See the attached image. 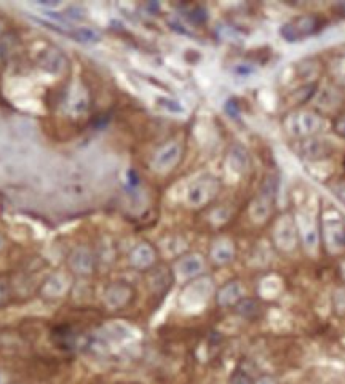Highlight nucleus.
I'll return each instance as SVG.
<instances>
[{"label": "nucleus", "instance_id": "nucleus-1", "mask_svg": "<svg viewBox=\"0 0 345 384\" xmlns=\"http://www.w3.org/2000/svg\"><path fill=\"white\" fill-rule=\"evenodd\" d=\"M322 236L324 247L331 255H339L345 250V220L336 209L323 210Z\"/></svg>", "mask_w": 345, "mask_h": 384}, {"label": "nucleus", "instance_id": "nucleus-2", "mask_svg": "<svg viewBox=\"0 0 345 384\" xmlns=\"http://www.w3.org/2000/svg\"><path fill=\"white\" fill-rule=\"evenodd\" d=\"M285 127L294 138H312L323 131L326 122L313 111H294L286 117Z\"/></svg>", "mask_w": 345, "mask_h": 384}, {"label": "nucleus", "instance_id": "nucleus-3", "mask_svg": "<svg viewBox=\"0 0 345 384\" xmlns=\"http://www.w3.org/2000/svg\"><path fill=\"white\" fill-rule=\"evenodd\" d=\"M277 189H278L277 176L268 175L266 181H264L261 192H259L257 197L253 200V204L250 207L251 220L255 221V223L262 224L268 220V216L272 213V207L277 195Z\"/></svg>", "mask_w": 345, "mask_h": 384}, {"label": "nucleus", "instance_id": "nucleus-4", "mask_svg": "<svg viewBox=\"0 0 345 384\" xmlns=\"http://www.w3.org/2000/svg\"><path fill=\"white\" fill-rule=\"evenodd\" d=\"M322 28V19L313 15H307V17H299L293 21L283 24L280 29L282 37L286 42H301L302 39L310 37Z\"/></svg>", "mask_w": 345, "mask_h": 384}, {"label": "nucleus", "instance_id": "nucleus-5", "mask_svg": "<svg viewBox=\"0 0 345 384\" xmlns=\"http://www.w3.org/2000/svg\"><path fill=\"white\" fill-rule=\"evenodd\" d=\"M297 226L294 221V216L283 215L273 224V242L282 251H293L297 247Z\"/></svg>", "mask_w": 345, "mask_h": 384}, {"label": "nucleus", "instance_id": "nucleus-6", "mask_svg": "<svg viewBox=\"0 0 345 384\" xmlns=\"http://www.w3.org/2000/svg\"><path fill=\"white\" fill-rule=\"evenodd\" d=\"M217 181L215 178H200L194 181L186 192V202L192 209H200L211 202L217 192Z\"/></svg>", "mask_w": 345, "mask_h": 384}, {"label": "nucleus", "instance_id": "nucleus-7", "mask_svg": "<svg viewBox=\"0 0 345 384\" xmlns=\"http://www.w3.org/2000/svg\"><path fill=\"white\" fill-rule=\"evenodd\" d=\"M294 221H296L297 234L301 237L304 249H306L308 253L315 255L319 245V232L315 220L308 213L299 211V213L294 216Z\"/></svg>", "mask_w": 345, "mask_h": 384}, {"label": "nucleus", "instance_id": "nucleus-8", "mask_svg": "<svg viewBox=\"0 0 345 384\" xmlns=\"http://www.w3.org/2000/svg\"><path fill=\"white\" fill-rule=\"evenodd\" d=\"M211 293L213 285L210 280H197L187 287L186 291L182 293V303H184L186 307H200L208 303Z\"/></svg>", "mask_w": 345, "mask_h": 384}, {"label": "nucleus", "instance_id": "nucleus-9", "mask_svg": "<svg viewBox=\"0 0 345 384\" xmlns=\"http://www.w3.org/2000/svg\"><path fill=\"white\" fill-rule=\"evenodd\" d=\"M175 271L176 276L179 277L181 280L197 279V277L201 276L203 271H205V260H203V256L197 253L184 255L177 260Z\"/></svg>", "mask_w": 345, "mask_h": 384}, {"label": "nucleus", "instance_id": "nucleus-10", "mask_svg": "<svg viewBox=\"0 0 345 384\" xmlns=\"http://www.w3.org/2000/svg\"><path fill=\"white\" fill-rule=\"evenodd\" d=\"M181 155H182L181 144L170 143L164 146V148L155 154L154 160H152V166H154V170L160 171V173H165V171H170L175 169L177 162L181 160Z\"/></svg>", "mask_w": 345, "mask_h": 384}, {"label": "nucleus", "instance_id": "nucleus-11", "mask_svg": "<svg viewBox=\"0 0 345 384\" xmlns=\"http://www.w3.org/2000/svg\"><path fill=\"white\" fill-rule=\"evenodd\" d=\"M133 298V288L126 284H112L106 288L104 291V305L109 309H121L125 307Z\"/></svg>", "mask_w": 345, "mask_h": 384}, {"label": "nucleus", "instance_id": "nucleus-12", "mask_svg": "<svg viewBox=\"0 0 345 384\" xmlns=\"http://www.w3.org/2000/svg\"><path fill=\"white\" fill-rule=\"evenodd\" d=\"M69 266L75 274L88 276L95 271V255L88 247L80 245L69 255Z\"/></svg>", "mask_w": 345, "mask_h": 384}, {"label": "nucleus", "instance_id": "nucleus-13", "mask_svg": "<svg viewBox=\"0 0 345 384\" xmlns=\"http://www.w3.org/2000/svg\"><path fill=\"white\" fill-rule=\"evenodd\" d=\"M333 153V144L328 140L312 136L306 138V141L301 144V154L308 160H319L328 157Z\"/></svg>", "mask_w": 345, "mask_h": 384}, {"label": "nucleus", "instance_id": "nucleus-14", "mask_svg": "<svg viewBox=\"0 0 345 384\" xmlns=\"http://www.w3.org/2000/svg\"><path fill=\"white\" fill-rule=\"evenodd\" d=\"M245 296H246V291H245V287L241 285V282L232 280V282H227L226 285H222L219 288V291H217L216 295V300H217V305L221 307H230L238 305V303H240Z\"/></svg>", "mask_w": 345, "mask_h": 384}, {"label": "nucleus", "instance_id": "nucleus-15", "mask_svg": "<svg viewBox=\"0 0 345 384\" xmlns=\"http://www.w3.org/2000/svg\"><path fill=\"white\" fill-rule=\"evenodd\" d=\"M157 261V251L149 244H139L130 251V265L138 271L150 269Z\"/></svg>", "mask_w": 345, "mask_h": 384}, {"label": "nucleus", "instance_id": "nucleus-16", "mask_svg": "<svg viewBox=\"0 0 345 384\" xmlns=\"http://www.w3.org/2000/svg\"><path fill=\"white\" fill-rule=\"evenodd\" d=\"M211 260L219 266H226L235 258V244L230 239H219L211 247Z\"/></svg>", "mask_w": 345, "mask_h": 384}, {"label": "nucleus", "instance_id": "nucleus-17", "mask_svg": "<svg viewBox=\"0 0 345 384\" xmlns=\"http://www.w3.org/2000/svg\"><path fill=\"white\" fill-rule=\"evenodd\" d=\"M315 104L317 108L323 109V111H334L341 106V95L336 88L326 87L319 88L318 92H315Z\"/></svg>", "mask_w": 345, "mask_h": 384}, {"label": "nucleus", "instance_id": "nucleus-18", "mask_svg": "<svg viewBox=\"0 0 345 384\" xmlns=\"http://www.w3.org/2000/svg\"><path fill=\"white\" fill-rule=\"evenodd\" d=\"M69 288V279L64 274H53L43 285V295L48 298H61Z\"/></svg>", "mask_w": 345, "mask_h": 384}, {"label": "nucleus", "instance_id": "nucleus-19", "mask_svg": "<svg viewBox=\"0 0 345 384\" xmlns=\"http://www.w3.org/2000/svg\"><path fill=\"white\" fill-rule=\"evenodd\" d=\"M42 66L45 70H48V73L57 74V73H59V70L64 69L66 59L63 55L58 52V50H48V52L45 53L42 58Z\"/></svg>", "mask_w": 345, "mask_h": 384}, {"label": "nucleus", "instance_id": "nucleus-20", "mask_svg": "<svg viewBox=\"0 0 345 384\" xmlns=\"http://www.w3.org/2000/svg\"><path fill=\"white\" fill-rule=\"evenodd\" d=\"M230 164H232V170L237 171V173H245L248 169V154L245 149L241 148H235L230 153Z\"/></svg>", "mask_w": 345, "mask_h": 384}, {"label": "nucleus", "instance_id": "nucleus-21", "mask_svg": "<svg viewBox=\"0 0 345 384\" xmlns=\"http://www.w3.org/2000/svg\"><path fill=\"white\" fill-rule=\"evenodd\" d=\"M235 311L240 314L241 317H246V319H251V317H255L257 312H259V305L257 301L251 300V298H243V300L235 305Z\"/></svg>", "mask_w": 345, "mask_h": 384}, {"label": "nucleus", "instance_id": "nucleus-22", "mask_svg": "<svg viewBox=\"0 0 345 384\" xmlns=\"http://www.w3.org/2000/svg\"><path fill=\"white\" fill-rule=\"evenodd\" d=\"M72 37L80 44H96L101 40V34L91 28H77L72 32Z\"/></svg>", "mask_w": 345, "mask_h": 384}, {"label": "nucleus", "instance_id": "nucleus-23", "mask_svg": "<svg viewBox=\"0 0 345 384\" xmlns=\"http://www.w3.org/2000/svg\"><path fill=\"white\" fill-rule=\"evenodd\" d=\"M159 103H160L161 108L166 109V111H170V113H172V114H182L186 111L184 106H182L179 101H176V99L160 98Z\"/></svg>", "mask_w": 345, "mask_h": 384}, {"label": "nucleus", "instance_id": "nucleus-24", "mask_svg": "<svg viewBox=\"0 0 345 384\" xmlns=\"http://www.w3.org/2000/svg\"><path fill=\"white\" fill-rule=\"evenodd\" d=\"M230 384H255V381L251 380L248 373L241 372V370H237L235 373H232Z\"/></svg>", "mask_w": 345, "mask_h": 384}, {"label": "nucleus", "instance_id": "nucleus-25", "mask_svg": "<svg viewBox=\"0 0 345 384\" xmlns=\"http://www.w3.org/2000/svg\"><path fill=\"white\" fill-rule=\"evenodd\" d=\"M334 305H336V309L339 312H345V288L336 291V295H334Z\"/></svg>", "mask_w": 345, "mask_h": 384}, {"label": "nucleus", "instance_id": "nucleus-26", "mask_svg": "<svg viewBox=\"0 0 345 384\" xmlns=\"http://www.w3.org/2000/svg\"><path fill=\"white\" fill-rule=\"evenodd\" d=\"M334 131L345 140V115H341V117L334 120Z\"/></svg>", "mask_w": 345, "mask_h": 384}, {"label": "nucleus", "instance_id": "nucleus-27", "mask_svg": "<svg viewBox=\"0 0 345 384\" xmlns=\"http://www.w3.org/2000/svg\"><path fill=\"white\" fill-rule=\"evenodd\" d=\"M235 73L240 75H251L253 73H255V68H253L251 64H238Z\"/></svg>", "mask_w": 345, "mask_h": 384}, {"label": "nucleus", "instance_id": "nucleus-28", "mask_svg": "<svg viewBox=\"0 0 345 384\" xmlns=\"http://www.w3.org/2000/svg\"><path fill=\"white\" fill-rule=\"evenodd\" d=\"M7 298H8V287L5 282L0 280V305H3V303L7 301Z\"/></svg>", "mask_w": 345, "mask_h": 384}, {"label": "nucleus", "instance_id": "nucleus-29", "mask_svg": "<svg viewBox=\"0 0 345 384\" xmlns=\"http://www.w3.org/2000/svg\"><path fill=\"white\" fill-rule=\"evenodd\" d=\"M255 384H278V383H277V380L273 376L264 375V376L259 378V380H256Z\"/></svg>", "mask_w": 345, "mask_h": 384}, {"label": "nucleus", "instance_id": "nucleus-30", "mask_svg": "<svg viewBox=\"0 0 345 384\" xmlns=\"http://www.w3.org/2000/svg\"><path fill=\"white\" fill-rule=\"evenodd\" d=\"M336 194H337V197L339 199H341L344 204H345V183H342V184H339L337 188H336Z\"/></svg>", "mask_w": 345, "mask_h": 384}, {"label": "nucleus", "instance_id": "nucleus-31", "mask_svg": "<svg viewBox=\"0 0 345 384\" xmlns=\"http://www.w3.org/2000/svg\"><path fill=\"white\" fill-rule=\"evenodd\" d=\"M339 77H341V80L345 84V58L342 59L341 64H339Z\"/></svg>", "mask_w": 345, "mask_h": 384}, {"label": "nucleus", "instance_id": "nucleus-32", "mask_svg": "<svg viewBox=\"0 0 345 384\" xmlns=\"http://www.w3.org/2000/svg\"><path fill=\"white\" fill-rule=\"evenodd\" d=\"M5 249V239L2 237V234H0V251H2Z\"/></svg>", "mask_w": 345, "mask_h": 384}, {"label": "nucleus", "instance_id": "nucleus-33", "mask_svg": "<svg viewBox=\"0 0 345 384\" xmlns=\"http://www.w3.org/2000/svg\"><path fill=\"white\" fill-rule=\"evenodd\" d=\"M5 383H7V376H5L3 373L0 372V384H5Z\"/></svg>", "mask_w": 345, "mask_h": 384}, {"label": "nucleus", "instance_id": "nucleus-34", "mask_svg": "<svg viewBox=\"0 0 345 384\" xmlns=\"http://www.w3.org/2000/svg\"><path fill=\"white\" fill-rule=\"evenodd\" d=\"M341 274H342V279L345 280V261H342L341 265Z\"/></svg>", "mask_w": 345, "mask_h": 384}, {"label": "nucleus", "instance_id": "nucleus-35", "mask_svg": "<svg viewBox=\"0 0 345 384\" xmlns=\"http://www.w3.org/2000/svg\"><path fill=\"white\" fill-rule=\"evenodd\" d=\"M2 32H3V23L0 21V34H2Z\"/></svg>", "mask_w": 345, "mask_h": 384}]
</instances>
